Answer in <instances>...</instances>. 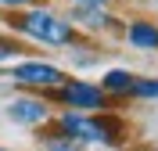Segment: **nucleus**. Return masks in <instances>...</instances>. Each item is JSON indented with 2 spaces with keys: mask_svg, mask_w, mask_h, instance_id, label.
<instances>
[{
  "mask_svg": "<svg viewBox=\"0 0 158 151\" xmlns=\"http://www.w3.org/2000/svg\"><path fill=\"white\" fill-rule=\"evenodd\" d=\"M69 141H76L79 148L83 144H104V148H118L126 141V122L108 115V111H97V115H86V111H61L54 119Z\"/></svg>",
  "mask_w": 158,
  "mask_h": 151,
  "instance_id": "obj_2",
  "label": "nucleus"
},
{
  "mask_svg": "<svg viewBox=\"0 0 158 151\" xmlns=\"http://www.w3.org/2000/svg\"><path fill=\"white\" fill-rule=\"evenodd\" d=\"M11 122L18 126H47L50 122V104L43 97H32V94H22V97H11L7 108H4Z\"/></svg>",
  "mask_w": 158,
  "mask_h": 151,
  "instance_id": "obj_5",
  "label": "nucleus"
},
{
  "mask_svg": "<svg viewBox=\"0 0 158 151\" xmlns=\"http://www.w3.org/2000/svg\"><path fill=\"white\" fill-rule=\"evenodd\" d=\"M72 7H101V11H108V0H69Z\"/></svg>",
  "mask_w": 158,
  "mask_h": 151,
  "instance_id": "obj_12",
  "label": "nucleus"
},
{
  "mask_svg": "<svg viewBox=\"0 0 158 151\" xmlns=\"http://www.w3.org/2000/svg\"><path fill=\"white\" fill-rule=\"evenodd\" d=\"M22 54H25V43H18L15 36H0V65H11Z\"/></svg>",
  "mask_w": 158,
  "mask_h": 151,
  "instance_id": "obj_11",
  "label": "nucleus"
},
{
  "mask_svg": "<svg viewBox=\"0 0 158 151\" xmlns=\"http://www.w3.org/2000/svg\"><path fill=\"white\" fill-rule=\"evenodd\" d=\"M0 151H4V148H0Z\"/></svg>",
  "mask_w": 158,
  "mask_h": 151,
  "instance_id": "obj_14",
  "label": "nucleus"
},
{
  "mask_svg": "<svg viewBox=\"0 0 158 151\" xmlns=\"http://www.w3.org/2000/svg\"><path fill=\"white\" fill-rule=\"evenodd\" d=\"M126 43L137 50H158V22L151 18H133L126 25Z\"/></svg>",
  "mask_w": 158,
  "mask_h": 151,
  "instance_id": "obj_8",
  "label": "nucleus"
},
{
  "mask_svg": "<svg viewBox=\"0 0 158 151\" xmlns=\"http://www.w3.org/2000/svg\"><path fill=\"white\" fill-rule=\"evenodd\" d=\"M43 97H54L58 104H65V111H86V115H97V111L111 108L108 94L101 90L97 83H90V79H65L61 86L47 90Z\"/></svg>",
  "mask_w": 158,
  "mask_h": 151,
  "instance_id": "obj_3",
  "label": "nucleus"
},
{
  "mask_svg": "<svg viewBox=\"0 0 158 151\" xmlns=\"http://www.w3.org/2000/svg\"><path fill=\"white\" fill-rule=\"evenodd\" d=\"M129 101H158V76H137Z\"/></svg>",
  "mask_w": 158,
  "mask_h": 151,
  "instance_id": "obj_10",
  "label": "nucleus"
},
{
  "mask_svg": "<svg viewBox=\"0 0 158 151\" xmlns=\"http://www.w3.org/2000/svg\"><path fill=\"white\" fill-rule=\"evenodd\" d=\"M40 144H43L47 151H79V144L69 141V137H65V133H61L54 122H47V130L40 133Z\"/></svg>",
  "mask_w": 158,
  "mask_h": 151,
  "instance_id": "obj_9",
  "label": "nucleus"
},
{
  "mask_svg": "<svg viewBox=\"0 0 158 151\" xmlns=\"http://www.w3.org/2000/svg\"><path fill=\"white\" fill-rule=\"evenodd\" d=\"M133 83H137V72H129V69H108L104 76H101L97 86L108 94V101H129Z\"/></svg>",
  "mask_w": 158,
  "mask_h": 151,
  "instance_id": "obj_6",
  "label": "nucleus"
},
{
  "mask_svg": "<svg viewBox=\"0 0 158 151\" xmlns=\"http://www.w3.org/2000/svg\"><path fill=\"white\" fill-rule=\"evenodd\" d=\"M0 18L7 22L18 36H25L32 43H43V47H54V50H76L83 43V32L65 15H58L50 7H18V11L0 15Z\"/></svg>",
  "mask_w": 158,
  "mask_h": 151,
  "instance_id": "obj_1",
  "label": "nucleus"
},
{
  "mask_svg": "<svg viewBox=\"0 0 158 151\" xmlns=\"http://www.w3.org/2000/svg\"><path fill=\"white\" fill-rule=\"evenodd\" d=\"M7 76L18 83V86L32 90V94H47V90H54V86H61V83L69 79V76L61 72V65L43 61V58H25V61H18V65H11V69H7Z\"/></svg>",
  "mask_w": 158,
  "mask_h": 151,
  "instance_id": "obj_4",
  "label": "nucleus"
},
{
  "mask_svg": "<svg viewBox=\"0 0 158 151\" xmlns=\"http://www.w3.org/2000/svg\"><path fill=\"white\" fill-rule=\"evenodd\" d=\"M32 0H0V7H7V11H18V7H29Z\"/></svg>",
  "mask_w": 158,
  "mask_h": 151,
  "instance_id": "obj_13",
  "label": "nucleus"
},
{
  "mask_svg": "<svg viewBox=\"0 0 158 151\" xmlns=\"http://www.w3.org/2000/svg\"><path fill=\"white\" fill-rule=\"evenodd\" d=\"M65 18H69L76 29H90V32H101V29H118V22L111 18L108 11H101V7H72Z\"/></svg>",
  "mask_w": 158,
  "mask_h": 151,
  "instance_id": "obj_7",
  "label": "nucleus"
}]
</instances>
